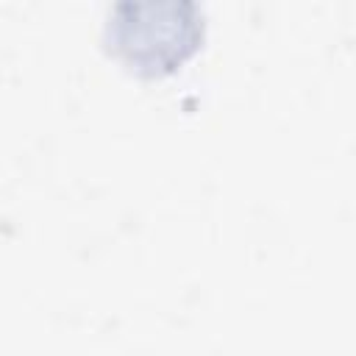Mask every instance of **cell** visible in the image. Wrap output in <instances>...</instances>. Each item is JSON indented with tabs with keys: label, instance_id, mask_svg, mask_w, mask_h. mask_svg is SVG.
Returning <instances> with one entry per match:
<instances>
[{
	"label": "cell",
	"instance_id": "obj_1",
	"mask_svg": "<svg viewBox=\"0 0 356 356\" xmlns=\"http://www.w3.org/2000/svg\"><path fill=\"white\" fill-rule=\"evenodd\" d=\"M200 39L203 17L189 0H122L106 19L108 50L142 75L175 70Z\"/></svg>",
	"mask_w": 356,
	"mask_h": 356
}]
</instances>
